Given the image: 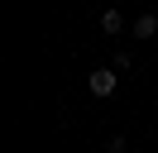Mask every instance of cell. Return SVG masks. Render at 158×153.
Segmentation results:
<instances>
[{
    "label": "cell",
    "instance_id": "obj_1",
    "mask_svg": "<svg viewBox=\"0 0 158 153\" xmlns=\"http://www.w3.org/2000/svg\"><path fill=\"white\" fill-rule=\"evenodd\" d=\"M86 86H91V96H115V86H120V76L110 72V67H96V72L86 76Z\"/></svg>",
    "mask_w": 158,
    "mask_h": 153
},
{
    "label": "cell",
    "instance_id": "obj_2",
    "mask_svg": "<svg viewBox=\"0 0 158 153\" xmlns=\"http://www.w3.org/2000/svg\"><path fill=\"white\" fill-rule=\"evenodd\" d=\"M158 34V14H139L134 19V38H153Z\"/></svg>",
    "mask_w": 158,
    "mask_h": 153
},
{
    "label": "cell",
    "instance_id": "obj_3",
    "mask_svg": "<svg viewBox=\"0 0 158 153\" xmlns=\"http://www.w3.org/2000/svg\"><path fill=\"white\" fill-rule=\"evenodd\" d=\"M101 29H106V34H120V29H125V19H120V10H106V14H101Z\"/></svg>",
    "mask_w": 158,
    "mask_h": 153
}]
</instances>
